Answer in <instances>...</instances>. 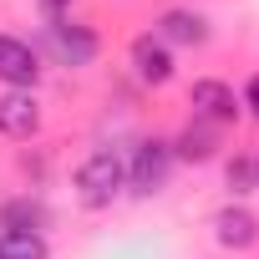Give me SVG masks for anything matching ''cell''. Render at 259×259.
Returning a JSON list of instances; mask_svg holds the SVG:
<instances>
[{"mask_svg": "<svg viewBox=\"0 0 259 259\" xmlns=\"http://www.w3.org/2000/svg\"><path fill=\"white\" fill-rule=\"evenodd\" d=\"M122 183H127V163H122L112 148H92V153L81 158V168H76V198H81L87 208H107V203L122 193Z\"/></svg>", "mask_w": 259, "mask_h": 259, "instance_id": "6da1fadb", "label": "cell"}, {"mask_svg": "<svg viewBox=\"0 0 259 259\" xmlns=\"http://www.w3.org/2000/svg\"><path fill=\"white\" fill-rule=\"evenodd\" d=\"M168 168H173V143L163 138H143L133 148V163H127V188L138 198H153L168 188Z\"/></svg>", "mask_w": 259, "mask_h": 259, "instance_id": "7a4b0ae2", "label": "cell"}, {"mask_svg": "<svg viewBox=\"0 0 259 259\" xmlns=\"http://www.w3.org/2000/svg\"><path fill=\"white\" fill-rule=\"evenodd\" d=\"M46 46L61 66H92L97 61V31L81 21H46Z\"/></svg>", "mask_w": 259, "mask_h": 259, "instance_id": "3957f363", "label": "cell"}, {"mask_svg": "<svg viewBox=\"0 0 259 259\" xmlns=\"http://www.w3.org/2000/svg\"><path fill=\"white\" fill-rule=\"evenodd\" d=\"M188 107H193V117L208 122V127H229V122H239V97H234V87H224V81H213V76L193 81Z\"/></svg>", "mask_w": 259, "mask_h": 259, "instance_id": "277c9868", "label": "cell"}, {"mask_svg": "<svg viewBox=\"0 0 259 259\" xmlns=\"http://www.w3.org/2000/svg\"><path fill=\"white\" fill-rule=\"evenodd\" d=\"M0 81L11 92H36V81H41L36 46H26L21 36H0Z\"/></svg>", "mask_w": 259, "mask_h": 259, "instance_id": "5b68a950", "label": "cell"}, {"mask_svg": "<svg viewBox=\"0 0 259 259\" xmlns=\"http://www.w3.org/2000/svg\"><path fill=\"white\" fill-rule=\"evenodd\" d=\"M36 133H41L36 92H6L0 97V138H36Z\"/></svg>", "mask_w": 259, "mask_h": 259, "instance_id": "8992f818", "label": "cell"}, {"mask_svg": "<svg viewBox=\"0 0 259 259\" xmlns=\"http://www.w3.org/2000/svg\"><path fill=\"white\" fill-rule=\"evenodd\" d=\"M213 239L224 244V249H254L259 244V219L244 208V203H229V208H219L213 213Z\"/></svg>", "mask_w": 259, "mask_h": 259, "instance_id": "52a82bcc", "label": "cell"}, {"mask_svg": "<svg viewBox=\"0 0 259 259\" xmlns=\"http://www.w3.org/2000/svg\"><path fill=\"white\" fill-rule=\"evenodd\" d=\"M133 71H138V81H148V87H168V81H173V51H168L158 36H138V41H133Z\"/></svg>", "mask_w": 259, "mask_h": 259, "instance_id": "ba28073f", "label": "cell"}, {"mask_svg": "<svg viewBox=\"0 0 259 259\" xmlns=\"http://www.w3.org/2000/svg\"><path fill=\"white\" fill-rule=\"evenodd\" d=\"M158 41H163V46H203V41H208V21H203L198 11H163Z\"/></svg>", "mask_w": 259, "mask_h": 259, "instance_id": "9c48e42d", "label": "cell"}, {"mask_svg": "<svg viewBox=\"0 0 259 259\" xmlns=\"http://www.w3.org/2000/svg\"><path fill=\"white\" fill-rule=\"evenodd\" d=\"M213 148H219V127H208V122H188L173 138V158H183V163H208Z\"/></svg>", "mask_w": 259, "mask_h": 259, "instance_id": "30bf717a", "label": "cell"}, {"mask_svg": "<svg viewBox=\"0 0 259 259\" xmlns=\"http://www.w3.org/2000/svg\"><path fill=\"white\" fill-rule=\"evenodd\" d=\"M0 229H11V234H41L46 229V203L31 198V193L0 203Z\"/></svg>", "mask_w": 259, "mask_h": 259, "instance_id": "8fae6325", "label": "cell"}, {"mask_svg": "<svg viewBox=\"0 0 259 259\" xmlns=\"http://www.w3.org/2000/svg\"><path fill=\"white\" fill-rule=\"evenodd\" d=\"M0 259H51V249H46L41 234H11V229H0Z\"/></svg>", "mask_w": 259, "mask_h": 259, "instance_id": "7c38bea8", "label": "cell"}, {"mask_svg": "<svg viewBox=\"0 0 259 259\" xmlns=\"http://www.w3.org/2000/svg\"><path fill=\"white\" fill-rule=\"evenodd\" d=\"M254 183H259V178H254V158H234V163H229V188H234V193H249Z\"/></svg>", "mask_w": 259, "mask_h": 259, "instance_id": "4fadbf2b", "label": "cell"}, {"mask_svg": "<svg viewBox=\"0 0 259 259\" xmlns=\"http://www.w3.org/2000/svg\"><path fill=\"white\" fill-rule=\"evenodd\" d=\"M244 107H249V117L259 122V71L249 76V87H244Z\"/></svg>", "mask_w": 259, "mask_h": 259, "instance_id": "5bb4252c", "label": "cell"}, {"mask_svg": "<svg viewBox=\"0 0 259 259\" xmlns=\"http://www.w3.org/2000/svg\"><path fill=\"white\" fill-rule=\"evenodd\" d=\"M66 6H71V0H41V16L46 21H66Z\"/></svg>", "mask_w": 259, "mask_h": 259, "instance_id": "9a60e30c", "label": "cell"}, {"mask_svg": "<svg viewBox=\"0 0 259 259\" xmlns=\"http://www.w3.org/2000/svg\"><path fill=\"white\" fill-rule=\"evenodd\" d=\"M254 178H259V158H254Z\"/></svg>", "mask_w": 259, "mask_h": 259, "instance_id": "2e32d148", "label": "cell"}]
</instances>
